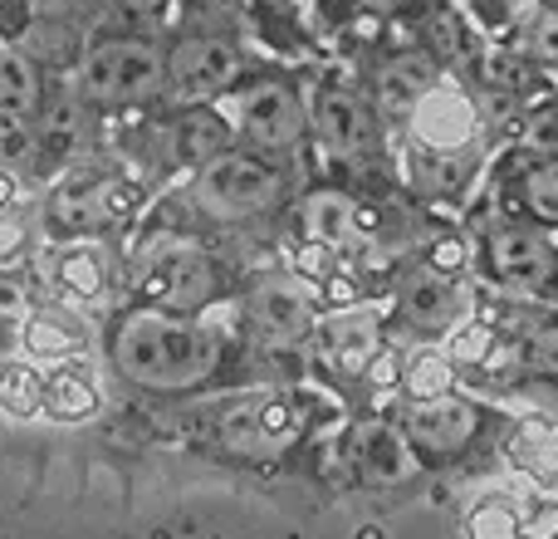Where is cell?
Listing matches in <instances>:
<instances>
[{
  "mask_svg": "<svg viewBox=\"0 0 558 539\" xmlns=\"http://www.w3.org/2000/svg\"><path fill=\"white\" fill-rule=\"evenodd\" d=\"M108 363L123 383L147 393H192L221 363V338L177 309L133 304L108 328Z\"/></svg>",
  "mask_w": 558,
  "mask_h": 539,
  "instance_id": "cell-1",
  "label": "cell"
},
{
  "mask_svg": "<svg viewBox=\"0 0 558 539\" xmlns=\"http://www.w3.org/2000/svg\"><path fill=\"white\" fill-rule=\"evenodd\" d=\"M284 167L275 157L255 153V147H221L216 157L196 163V177L186 187L192 212H202L206 221H255V216L275 212L284 196Z\"/></svg>",
  "mask_w": 558,
  "mask_h": 539,
  "instance_id": "cell-2",
  "label": "cell"
},
{
  "mask_svg": "<svg viewBox=\"0 0 558 539\" xmlns=\"http://www.w3.org/2000/svg\"><path fill=\"white\" fill-rule=\"evenodd\" d=\"M74 94L94 108H133L167 94V49L143 35H108L78 55Z\"/></svg>",
  "mask_w": 558,
  "mask_h": 539,
  "instance_id": "cell-3",
  "label": "cell"
},
{
  "mask_svg": "<svg viewBox=\"0 0 558 539\" xmlns=\"http://www.w3.org/2000/svg\"><path fill=\"white\" fill-rule=\"evenodd\" d=\"M226 123L245 147L265 157H289L308 137V108L289 84L260 79V84H235L226 94Z\"/></svg>",
  "mask_w": 558,
  "mask_h": 539,
  "instance_id": "cell-4",
  "label": "cell"
},
{
  "mask_svg": "<svg viewBox=\"0 0 558 539\" xmlns=\"http://www.w3.org/2000/svg\"><path fill=\"white\" fill-rule=\"evenodd\" d=\"M133 289L137 304L192 314V309H206L221 295V270H216L211 251L196 241H157L137 265Z\"/></svg>",
  "mask_w": 558,
  "mask_h": 539,
  "instance_id": "cell-5",
  "label": "cell"
},
{
  "mask_svg": "<svg viewBox=\"0 0 558 539\" xmlns=\"http://www.w3.org/2000/svg\"><path fill=\"white\" fill-rule=\"evenodd\" d=\"M143 206V187L118 172H74L54 196H49V231L59 241H84V236L113 231L133 221Z\"/></svg>",
  "mask_w": 558,
  "mask_h": 539,
  "instance_id": "cell-6",
  "label": "cell"
},
{
  "mask_svg": "<svg viewBox=\"0 0 558 539\" xmlns=\"http://www.w3.org/2000/svg\"><path fill=\"white\" fill-rule=\"evenodd\" d=\"M407 128H412V143L422 147L426 157H441V163H461L481 147L485 137V118L481 104H475L465 88L456 84H436L432 94H422L407 113Z\"/></svg>",
  "mask_w": 558,
  "mask_h": 539,
  "instance_id": "cell-7",
  "label": "cell"
},
{
  "mask_svg": "<svg viewBox=\"0 0 558 539\" xmlns=\"http://www.w3.org/2000/svg\"><path fill=\"white\" fill-rule=\"evenodd\" d=\"M245 74V55L235 39L221 35H192L182 45L167 49V88L182 98L202 104V98H226Z\"/></svg>",
  "mask_w": 558,
  "mask_h": 539,
  "instance_id": "cell-8",
  "label": "cell"
},
{
  "mask_svg": "<svg viewBox=\"0 0 558 539\" xmlns=\"http://www.w3.org/2000/svg\"><path fill=\"white\" fill-rule=\"evenodd\" d=\"M397 427L402 436L426 456H456L475 442L481 432V407L465 403L456 393H441V397H407L397 407Z\"/></svg>",
  "mask_w": 558,
  "mask_h": 539,
  "instance_id": "cell-9",
  "label": "cell"
},
{
  "mask_svg": "<svg viewBox=\"0 0 558 539\" xmlns=\"http://www.w3.org/2000/svg\"><path fill=\"white\" fill-rule=\"evenodd\" d=\"M308 133L328 147L333 157H367L377 147V118L363 94L353 88H314L308 94Z\"/></svg>",
  "mask_w": 558,
  "mask_h": 539,
  "instance_id": "cell-10",
  "label": "cell"
},
{
  "mask_svg": "<svg viewBox=\"0 0 558 539\" xmlns=\"http://www.w3.org/2000/svg\"><path fill=\"white\" fill-rule=\"evenodd\" d=\"M485 265L505 289H544L558 279V251L534 226H495L485 241Z\"/></svg>",
  "mask_w": 558,
  "mask_h": 539,
  "instance_id": "cell-11",
  "label": "cell"
},
{
  "mask_svg": "<svg viewBox=\"0 0 558 539\" xmlns=\"http://www.w3.org/2000/svg\"><path fill=\"white\" fill-rule=\"evenodd\" d=\"M251 319L265 328L279 344H294V338H308L318 328V309L314 295H308L299 279H260L251 289Z\"/></svg>",
  "mask_w": 558,
  "mask_h": 539,
  "instance_id": "cell-12",
  "label": "cell"
},
{
  "mask_svg": "<svg viewBox=\"0 0 558 539\" xmlns=\"http://www.w3.org/2000/svg\"><path fill=\"white\" fill-rule=\"evenodd\" d=\"M397 304H402V314L412 328H422V334H446V328H456V319H461L465 295L446 270L426 265L402 285V299H397Z\"/></svg>",
  "mask_w": 558,
  "mask_h": 539,
  "instance_id": "cell-13",
  "label": "cell"
},
{
  "mask_svg": "<svg viewBox=\"0 0 558 539\" xmlns=\"http://www.w3.org/2000/svg\"><path fill=\"white\" fill-rule=\"evenodd\" d=\"M289 436H294V407L279 403L270 393L245 397V403L226 417V442L241 446V452H275Z\"/></svg>",
  "mask_w": 558,
  "mask_h": 539,
  "instance_id": "cell-14",
  "label": "cell"
},
{
  "mask_svg": "<svg viewBox=\"0 0 558 539\" xmlns=\"http://www.w3.org/2000/svg\"><path fill=\"white\" fill-rule=\"evenodd\" d=\"M49 279L59 295H69L74 304H98L108 295V255L104 245H94V236L84 241H64L49 261Z\"/></svg>",
  "mask_w": 558,
  "mask_h": 539,
  "instance_id": "cell-15",
  "label": "cell"
},
{
  "mask_svg": "<svg viewBox=\"0 0 558 539\" xmlns=\"http://www.w3.org/2000/svg\"><path fill=\"white\" fill-rule=\"evenodd\" d=\"M436 84H441V64H436V55H426V49H402V55L383 59V69H377V79H373L387 113H412L416 98L432 94Z\"/></svg>",
  "mask_w": 558,
  "mask_h": 539,
  "instance_id": "cell-16",
  "label": "cell"
},
{
  "mask_svg": "<svg viewBox=\"0 0 558 539\" xmlns=\"http://www.w3.org/2000/svg\"><path fill=\"white\" fill-rule=\"evenodd\" d=\"M505 196H510L514 212L558 226V147L520 157L514 172H510V182H505Z\"/></svg>",
  "mask_w": 558,
  "mask_h": 539,
  "instance_id": "cell-17",
  "label": "cell"
},
{
  "mask_svg": "<svg viewBox=\"0 0 558 539\" xmlns=\"http://www.w3.org/2000/svg\"><path fill=\"white\" fill-rule=\"evenodd\" d=\"M45 412L59 422H88L104 412V387H98L94 368H84L78 358L54 363V373L45 378Z\"/></svg>",
  "mask_w": 558,
  "mask_h": 539,
  "instance_id": "cell-18",
  "label": "cell"
},
{
  "mask_svg": "<svg viewBox=\"0 0 558 539\" xmlns=\"http://www.w3.org/2000/svg\"><path fill=\"white\" fill-rule=\"evenodd\" d=\"M304 231L314 245L343 255L353 245H363V212L357 202H348L343 192H318L304 202Z\"/></svg>",
  "mask_w": 558,
  "mask_h": 539,
  "instance_id": "cell-19",
  "label": "cell"
},
{
  "mask_svg": "<svg viewBox=\"0 0 558 539\" xmlns=\"http://www.w3.org/2000/svg\"><path fill=\"white\" fill-rule=\"evenodd\" d=\"M324 338H328V354L348 368V373H363L377 354H383V328H377L373 309H353V314H333L324 319Z\"/></svg>",
  "mask_w": 558,
  "mask_h": 539,
  "instance_id": "cell-20",
  "label": "cell"
},
{
  "mask_svg": "<svg viewBox=\"0 0 558 539\" xmlns=\"http://www.w3.org/2000/svg\"><path fill=\"white\" fill-rule=\"evenodd\" d=\"M45 108V88H39V69L20 49H0V118H39Z\"/></svg>",
  "mask_w": 558,
  "mask_h": 539,
  "instance_id": "cell-21",
  "label": "cell"
},
{
  "mask_svg": "<svg viewBox=\"0 0 558 539\" xmlns=\"http://www.w3.org/2000/svg\"><path fill=\"white\" fill-rule=\"evenodd\" d=\"M510 456L539 481L558 476V422L554 417H524L510 427Z\"/></svg>",
  "mask_w": 558,
  "mask_h": 539,
  "instance_id": "cell-22",
  "label": "cell"
},
{
  "mask_svg": "<svg viewBox=\"0 0 558 539\" xmlns=\"http://www.w3.org/2000/svg\"><path fill=\"white\" fill-rule=\"evenodd\" d=\"M25 348L35 358H49V363H64L84 348V334L69 324L64 314H29L25 319Z\"/></svg>",
  "mask_w": 558,
  "mask_h": 539,
  "instance_id": "cell-23",
  "label": "cell"
},
{
  "mask_svg": "<svg viewBox=\"0 0 558 539\" xmlns=\"http://www.w3.org/2000/svg\"><path fill=\"white\" fill-rule=\"evenodd\" d=\"M451 354L446 348H422V354H412L402 363V393L407 397H441V393H451Z\"/></svg>",
  "mask_w": 558,
  "mask_h": 539,
  "instance_id": "cell-24",
  "label": "cell"
},
{
  "mask_svg": "<svg viewBox=\"0 0 558 539\" xmlns=\"http://www.w3.org/2000/svg\"><path fill=\"white\" fill-rule=\"evenodd\" d=\"M0 412L35 417L45 412V378L29 363H0Z\"/></svg>",
  "mask_w": 558,
  "mask_h": 539,
  "instance_id": "cell-25",
  "label": "cell"
},
{
  "mask_svg": "<svg viewBox=\"0 0 558 539\" xmlns=\"http://www.w3.org/2000/svg\"><path fill=\"white\" fill-rule=\"evenodd\" d=\"M35 163V123L29 118H0V177H15Z\"/></svg>",
  "mask_w": 558,
  "mask_h": 539,
  "instance_id": "cell-26",
  "label": "cell"
},
{
  "mask_svg": "<svg viewBox=\"0 0 558 539\" xmlns=\"http://www.w3.org/2000/svg\"><path fill=\"white\" fill-rule=\"evenodd\" d=\"M25 255H29V226L20 221L15 212H5V206H0V270L20 265Z\"/></svg>",
  "mask_w": 558,
  "mask_h": 539,
  "instance_id": "cell-27",
  "label": "cell"
},
{
  "mask_svg": "<svg viewBox=\"0 0 558 539\" xmlns=\"http://www.w3.org/2000/svg\"><path fill=\"white\" fill-rule=\"evenodd\" d=\"M475 530H481V539H514L520 535V520H514V511H505V505H485L471 520V535Z\"/></svg>",
  "mask_w": 558,
  "mask_h": 539,
  "instance_id": "cell-28",
  "label": "cell"
},
{
  "mask_svg": "<svg viewBox=\"0 0 558 539\" xmlns=\"http://www.w3.org/2000/svg\"><path fill=\"white\" fill-rule=\"evenodd\" d=\"M530 45L539 59H558V10L544 5L539 15H534V29H530Z\"/></svg>",
  "mask_w": 558,
  "mask_h": 539,
  "instance_id": "cell-29",
  "label": "cell"
},
{
  "mask_svg": "<svg viewBox=\"0 0 558 539\" xmlns=\"http://www.w3.org/2000/svg\"><path fill=\"white\" fill-rule=\"evenodd\" d=\"M118 10H128V15H157V10H167L172 0H113Z\"/></svg>",
  "mask_w": 558,
  "mask_h": 539,
  "instance_id": "cell-30",
  "label": "cell"
},
{
  "mask_svg": "<svg viewBox=\"0 0 558 539\" xmlns=\"http://www.w3.org/2000/svg\"><path fill=\"white\" fill-rule=\"evenodd\" d=\"M357 10H367V15H392V10L412 5V0H353Z\"/></svg>",
  "mask_w": 558,
  "mask_h": 539,
  "instance_id": "cell-31",
  "label": "cell"
},
{
  "mask_svg": "<svg viewBox=\"0 0 558 539\" xmlns=\"http://www.w3.org/2000/svg\"><path fill=\"white\" fill-rule=\"evenodd\" d=\"M554 147H558V143H554Z\"/></svg>",
  "mask_w": 558,
  "mask_h": 539,
  "instance_id": "cell-32",
  "label": "cell"
}]
</instances>
